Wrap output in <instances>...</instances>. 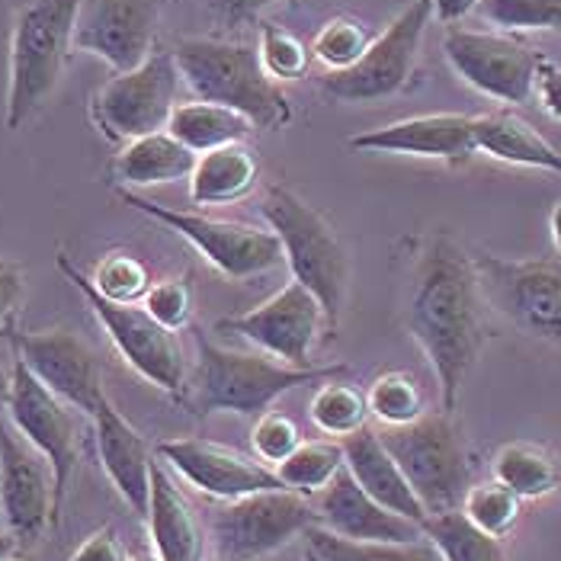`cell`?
Wrapping results in <instances>:
<instances>
[{"mask_svg":"<svg viewBox=\"0 0 561 561\" xmlns=\"http://www.w3.org/2000/svg\"><path fill=\"white\" fill-rule=\"evenodd\" d=\"M484 308L476 257L443 231L424 238L411 260L404 328L431 363L449 414H456L462 386L488 341Z\"/></svg>","mask_w":561,"mask_h":561,"instance_id":"6da1fadb","label":"cell"},{"mask_svg":"<svg viewBox=\"0 0 561 561\" xmlns=\"http://www.w3.org/2000/svg\"><path fill=\"white\" fill-rule=\"evenodd\" d=\"M341 376H346L344 363L299 369L266 353L228 350L209 341L206 331L196 328V366L190 369L180 404L196 417L238 414V417L257 421L286 391L311 386V382L341 379Z\"/></svg>","mask_w":561,"mask_h":561,"instance_id":"7a4b0ae2","label":"cell"},{"mask_svg":"<svg viewBox=\"0 0 561 561\" xmlns=\"http://www.w3.org/2000/svg\"><path fill=\"white\" fill-rule=\"evenodd\" d=\"M171 51L183 84L193 90L196 100L238 110L254 123V129L279 131L296 119L293 96L263 71L254 45L218 36H190L180 39Z\"/></svg>","mask_w":561,"mask_h":561,"instance_id":"3957f363","label":"cell"},{"mask_svg":"<svg viewBox=\"0 0 561 561\" xmlns=\"http://www.w3.org/2000/svg\"><path fill=\"white\" fill-rule=\"evenodd\" d=\"M84 0H16L7 68V129L20 131L58 90Z\"/></svg>","mask_w":561,"mask_h":561,"instance_id":"277c9868","label":"cell"},{"mask_svg":"<svg viewBox=\"0 0 561 561\" xmlns=\"http://www.w3.org/2000/svg\"><path fill=\"white\" fill-rule=\"evenodd\" d=\"M260 213L270 231L279 238L293 279L302 283L324 308L328 331L334 337L350 296V254L337 228L324 213H318L308 199L283 183H270L263 190Z\"/></svg>","mask_w":561,"mask_h":561,"instance_id":"5b68a950","label":"cell"},{"mask_svg":"<svg viewBox=\"0 0 561 561\" xmlns=\"http://www.w3.org/2000/svg\"><path fill=\"white\" fill-rule=\"evenodd\" d=\"M382 443L411 481L427 517L459 511L472 488V456L462 427L449 411H427L404 427H386Z\"/></svg>","mask_w":561,"mask_h":561,"instance_id":"8992f818","label":"cell"},{"mask_svg":"<svg viewBox=\"0 0 561 561\" xmlns=\"http://www.w3.org/2000/svg\"><path fill=\"white\" fill-rule=\"evenodd\" d=\"M58 270L61 276L84 296V302L90 305L93 318L100 321V328L106 331V337L113 341L116 353L126 359L135 376H141L148 386L168 391L171 398H183L186 379H190V366L186 356L176 344V334L168 331L164 324H158L145 308L138 305H119L103 299L93 286L84 270L68 257L65 251L58 254Z\"/></svg>","mask_w":561,"mask_h":561,"instance_id":"52a82bcc","label":"cell"},{"mask_svg":"<svg viewBox=\"0 0 561 561\" xmlns=\"http://www.w3.org/2000/svg\"><path fill=\"white\" fill-rule=\"evenodd\" d=\"M116 193L129 209L164 225L176 238H183L225 279H254L276 270L279 263H286L279 238L270 228L206 216V213H190V209H171L135 190H116Z\"/></svg>","mask_w":561,"mask_h":561,"instance_id":"ba28073f","label":"cell"},{"mask_svg":"<svg viewBox=\"0 0 561 561\" xmlns=\"http://www.w3.org/2000/svg\"><path fill=\"white\" fill-rule=\"evenodd\" d=\"M433 23L431 0H411L389 26L373 39L366 55L346 68L321 78V96L331 103H382L404 93L421 58V45Z\"/></svg>","mask_w":561,"mask_h":561,"instance_id":"9c48e42d","label":"cell"},{"mask_svg":"<svg viewBox=\"0 0 561 561\" xmlns=\"http://www.w3.org/2000/svg\"><path fill=\"white\" fill-rule=\"evenodd\" d=\"M484 305L523 337L561 350V260L472 254Z\"/></svg>","mask_w":561,"mask_h":561,"instance_id":"30bf717a","label":"cell"},{"mask_svg":"<svg viewBox=\"0 0 561 561\" xmlns=\"http://www.w3.org/2000/svg\"><path fill=\"white\" fill-rule=\"evenodd\" d=\"M318 523L311 497L289 488L225 501L209 519L216 561H263Z\"/></svg>","mask_w":561,"mask_h":561,"instance_id":"8fae6325","label":"cell"},{"mask_svg":"<svg viewBox=\"0 0 561 561\" xmlns=\"http://www.w3.org/2000/svg\"><path fill=\"white\" fill-rule=\"evenodd\" d=\"M180 68L173 51L154 48L138 68L113 75L90 96V119L103 138L129 145L135 138L168 129L180 93Z\"/></svg>","mask_w":561,"mask_h":561,"instance_id":"7c38bea8","label":"cell"},{"mask_svg":"<svg viewBox=\"0 0 561 561\" xmlns=\"http://www.w3.org/2000/svg\"><path fill=\"white\" fill-rule=\"evenodd\" d=\"M7 417H10V427L48 462L51 481H55V519H61L65 497L81 466V433H78L75 408L61 401L55 391L45 389L30 373V366L20 356H13Z\"/></svg>","mask_w":561,"mask_h":561,"instance_id":"4fadbf2b","label":"cell"},{"mask_svg":"<svg viewBox=\"0 0 561 561\" xmlns=\"http://www.w3.org/2000/svg\"><path fill=\"white\" fill-rule=\"evenodd\" d=\"M218 334H238L248 344H254L260 353L308 369L314 366L311 356L314 350L331 341L328 331V318L321 302L305 289L302 283H289L279 293H273L270 299H263L244 314H231L221 318L216 324Z\"/></svg>","mask_w":561,"mask_h":561,"instance_id":"5bb4252c","label":"cell"},{"mask_svg":"<svg viewBox=\"0 0 561 561\" xmlns=\"http://www.w3.org/2000/svg\"><path fill=\"white\" fill-rule=\"evenodd\" d=\"M449 68L488 100L519 106L533 96L542 55L507 33L449 26L443 36Z\"/></svg>","mask_w":561,"mask_h":561,"instance_id":"9a60e30c","label":"cell"},{"mask_svg":"<svg viewBox=\"0 0 561 561\" xmlns=\"http://www.w3.org/2000/svg\"><path fill=\"white\" fill-rule=\"evenodd\" d=\"M13 356H20L30 373L43 382L45 389L55 391L61 401H68L75 411L87 417L96 414L100 401L106 398L103 376L93 350L65 328L48 331H16L13 324L3 331Z\"/></svg>","mask_w":561,"mask_h":561,"instance_id":"2e32d148","label":"cell"},{"mask_svg":"<svg viewBox=\"0 0 561 561\" xmlns=\"http://www.w3.org/2000/svg\"><path fill=\"white\" fill-rule=\"evenodd\" d=\"M0 517L20 549L36 546L55 519V481L43 456L0 417Z\"/></svg>","mask_w":561,"mask_h":561,"instance_id":"e0dca14e","label":"cell"},{"mask_svg":"<svg viewBox=\"0 0 561 561\" xmlns=\"http://www.w3.org/2000/svg\"><path fill=\"white\" fill-rule=\"evenodd\" d=\"M168 0H84L75 51L106 61L116 75L151 58Z\"/></svg>","mask_w":561,"mask_h":561,"instance_id":"ac0fdd59","label":"cell"},{"mask_svg":"<svg viewBox=\"0 0 561 561\" xmlns=\"http://www.w3.org/2000/svg\"><path fill=\"white\" fill-rule=\"evenodd\" d=\"M158 456L183 478L193 491L213 497V501H238L257 491L286 488L279 476L263 466L260 459H251L231 446H221L213 439L196 436H176L158 443Z\"/></svg>","mask_w":561,"mask_h":561,"instance_id":"d6986e66","label":"cell"},{"mask_svg":"<svg viewBox=\"0 0 561 561\" xmlns=\"http://www.w3.org/2000/svg\"><path fill=\"white\" fill-rule=\"evenodd\" d=\"M346 145L363 154H401V158H431L449 168H462L478 154L476 116L466 113H427L408 116L379 129L350 135Z\"/></svg>","mask_w":561,"mask_h":561,"instance_id":"ffe728a7","label":"cell"},{"mask_svg":"<svg viewBox=\"0 0 561 561\" xmlns=\"http://www.w3.org/2000/svg\"><path fill=\"white\" fill-rule=\"evenodd\" d=\"M90 421H93V443L103 472L113 481L116 494L129 504L131 514L145 519L151 504V469H154L145 436L123 417V411L113 404L110 394L100 401Z\"/></svg>","mask_w":561,"mask_h":561,"instance_id":"44dd1931","label":"cell"},{"mask_svg":"<svg viewBox=\"0 0 561 561\" xmlns=\"http://www.w3.org/2000/svg\"><path fill=\"white\" fill-rule=\"evenodd\" d=\"M318 526L353 542H414L424 536L421 523L398 517L369 497L346 469L314 501Z\"/></svg>","mask_w":561,"mask_h":561,"instance_id":"7402d4cb","label":"cell"},{"mask_svg":"<svg viewBox=\"0 0 561 561\" xmlns=\"http://www.w3.org/2000/svg\"><path fill=\"white\" fill-rule=\"evenodd\" d=\"M341 446H344V469L356 478V484L369 497H376L382 507H389L391 514H398V517L414 519V523L427 519V511L417 501L411 481L404 478L401 466L394 462V456L386 449L382 433L373 431L366 424L363 431L344 436Z\"/></svg>","mask_w":561,"mask_h":561,"instance_id":"603a6c76","label":"cell"},{"mask_svg":"<svg viewBox=\"0 0 561 561\" xmlns=\"http://www.w3.org/2000/svg\"><path fill=\"white\" fill-rule=\"evenodd\" d=\"M148 536L161 561H203L209 546V529L186 494L176 488L158 462L151 469V504H148Z\"/></svg>","mask_w":561,"mask_h":561,"instance_id":"cb8c5ba5","label":"cell"},{"mask_svg":"<svg viewBox=\"0 0 561 561\" xmlns=\"http://www.w3.org/2000/svg\"><path fill=\"white\" fill-rule=\"evenodd\" d=\"M476 148L478 154H488L501 164L533 168V171L559 173L561 176L559 148L514 110H497V113L476 116Z\"/></svg>","mask_w":561,"mask_h":561,"instance_id":"d4e9b609","label":"cell"},{"mask_svg":"<svg viewBox=\"0 0 561 561\" xmlns=\"http://www.w3.org/2000/svg\"><path fill=\"white\" fill-rule=\"evenodd\" d=\"M196 158L199 154H193L168 129L154 131L123 145V151L113 158V180L119 183V190H148L161 183L190 180Z\"/></svg>","mask_w":561,"mask_h":561,"instance_id":"484cf974","label":"cell"},{"mask_svg":"<svg viewBox=\"0 0 561 561\" xmlns=\"http://www.w3.org/2000/svg\"><path fill=\"white\" fill-rule=\"evenodd\" d=\"M257 158L244 141L225 145L196 158V168L190 173V199L193 206L241 203L244 196L257 190Z\"/></svg>","mask_w":561,"mask_h":561,"instance_id":"4316f807","label":"cell"},{"mask_svg":"<svg viewBox=\"0 0 561 561\" xmlns=\"http://www.w3.org/2000/svg\"><path fill=\"white\" fill-rule=\"evenodd\" d=\"M168 131L176 141H183L193 154H206V151H216L225 145L248 141V135L254 131V123L221 103L190 100V103H176Z\"/></svg>","mask_w":561,"mask_h":561,"instance_id":"83f0119b","label":"cell"},{"mask_svg":"<svg viewBox=\"0 0 561 561\" xmlns=\"http://www.w3.org/2000/svg\"><path fill=\"white\" fill-rule=\"evenodd\" d=\"M494 481L523 501H539L561 488L559 459L536 443H507L494 456Z\"/></svg>","mask_w":561,"mask_h":561,"instance_id":"f1b7e54d","label":"cell"},{"mask_svg":"<svg viewBox=\"0 0 561 561\" xmlns=\"http://www.w3.org/2000/svg\"><path fill=\"white\" fill-rule=\"evenodd\" d=\"M305 549L308 561H443L427 536L414 542H353L318 523L305 533Z\"/></svg>","mask_w":561,"mask_h":561,"instance_id":"f546056e","label":"cell"},{"mask_svg":"<svg viewBox=\"0 0 561 561\" xmlns=\"http://www.w3.org/2000/svg\"><path fill=\"white\" fill-rule=\"evenodd\" d=\"M424 536L433 542L443 561H511L501 539L478 529L462 511H446L421 523Z\"/></svg>","mask_w":561,"mask_h":561,"instance_id":"4dcf8cb0","label":"cell"},{"mask_svg":"<svg viewBox=\"0 0 561 561\" xmlns=\"http://www.w3.org/2000/svg\"><path fill=\"white\" fill-rule=\"evenodd\" d=\"M308 417L324 436H350V433L363 431L369 424V401L366 391L356 389L353 382L344 379H328L321 382V389L311 394L308 404Z\"/></svg>","mask_w":561,"mask_h":561,"instance_id":"1f68e13d","label":"cell"},{"mask_svg":"<svg viewBox=\"0 0 561 561\" xmlns=\"http://www.w3.org/2000/svg\"><path fill=\"white\" fill-rule=\"evenodd\" d=\"M366 401H369V414L386 427H404L427 414V394L421 382L404 369H389L376 376L366 389Z\"/></svg>","mask_w":561,"mask_h":561,"instance_id":"d6a6232c","label":"cell"},{"mask_svg":"<svg viewBox=\"0 0 561 561\" xmlns=\"http://www.w3.org/2000/svg\"><path fill=\"white\" fill-rule=\"evenodd\" d=\"M344 469V446L341 443H328V439H311L302 443L279 469V481L305 497H318L334 478Z\"/></svg>","mask_w":561,"mask_h":561,"instance_id":"836d02e7","label":"cell"},{"mask_svg":"<svg viewBox=\"0 0 561 561\" xmlns=\"http://www.w3.org/2000/svg\"><path fill=\"white\" fill-rule=\"evenodd\" d=\"M373 39H376L373 30L359 16H353V13H334L314 33L311 55L328 71H346V68H353L366 55V48L373 45Z\"/></svg>","mask_w":561,"mask_h":561,"instance_id":"e575fe53","label":"cell"},{"mask_svg":"<svg viewBox=\"0 0 561 561\" xmlns=\"http://www.w3.org/2000/svg\"><path fill=\"white\" fill-rule=\"evenodd\" d=\"M87 276H90V286L103 299L119 305H138L148 296V289L154 286L151 266L141 257H135L131 251H113V254H106V257L93 266V273H87Z\"/></svg>","mask_w":561,"mask_h":561,"instance_id":"d590c367","label":"cell"},{"mask_svg":"<svg viewBox=\"0 0 561 561\" xmlns=\"http://www.w3.org/2000/svg\"><path fill=\"white\" fill-rule=\"evenodd\" d=\"M260 65L263 71L276 81V84H289V81H302L311 71V45H305L293 30L273 23V20H260Z\"/></svg>","mask_w":561,"mask_h":561,"instance_id":"8d00e7d4","label":"cell"},{"mask_svg":"<svg viewBox=\"0 0 561 561\" xmlns=\"http://www.w3.org/2000/svg\"><path fill=\"white\" fill-rule=\"evenodd\" d=\"M466 517L476 523L478 529L504 539L514 526H517L519 511H523V497H517L511 488H504L501 481H484V484H472L462 497L459 507Z\"/></svg>","mask_w":561,"mask_h":561,"instance_id":"74e56055","label":"cell"},{"mask_svg":"<svg viewBox=\"0 0 561 561\" xmlns=\"http://www.w3.org/2000/svg\"><path fill=\"white\" fill-rule=\"evenodd\" d=\"M478 13L501 33H561V0H481Z\"/></svg>","mask_w":561,"mask_h":561,"instance_id":"f35d334b","label":"cell"},{"mask_svg":"<svg viewBox=\"0 0 561 561\" xmlns=\"http://www.w3.org/2000/svg\"><path fill=\"white\" fill-rule=\"evenodd\" d=\"M141 308L164 324L168 331H183L193 321V308H196V293H193V276H171L161 279L148 289V296L141 299Z\"/></svg>","mask_w":561,"mask_h":561,"instance_id":"ab89813d","label":"cell"},{"mask_svg":"<svg viewBox=\"0 0 561 561\" xmlns=\"http://www.w3.org/2000/svg\"><path fill=\"white\" fill-rule=\"evenodd\" d=\"M302 431L299 424L289 417V414H276V411H266L260 414L254 431H251V449H254V459H260L263 466H270L273 472L302 446Z\"/></svg>","mask_w":561,"mask_h":561,"instance_id":"60d3db41","label":"cell"},{"mask_svg":"<svg viewBox=\"0 0 561 561\" xmlns=\"http://www.w3.org/2000/svg\"><path fill=\"white\" fill-rule=\"evenodd\" d=\"M26 296V270L16 260L0 257V331L13 324V314Z\"/></svg>","mask_w":561,"mask_h":561,"instance_id":"b9f144b4","label":"cell"},{"mask_svg":"<svg viewBox=\"0 0 561 561\" xmlns=\"http://www.w3.org/2000/svg\"><path fill=\"white\" fill-rule=\"evenodd\" d=\"M131 556L126 552L119 533L113 526H100L96 533H90L84 542L71 552L68 561H129Z\"/></svg>","mask_w":561,"mask_h":561,"instance_id":"7bdbcfd3","label":"cell"},{"mask_svg":"<svg viewBox=\"0 0 561 561\" xmlns=\"http://www.w3.org/2000/svg\"><path fill=\"white\" fill-rule=\"evenodd\" d=\"M533 96L539 100V106L561 123V65L542 58L539 65V75H536V90Z\"/></svg>","mask_w":561,"mask_h":561,"instance_id":"ee69618b","label":"cell"},{"mask_svg":"<svg viewBox=\"0 0 561 561\" xmlns=\"http://www.w3.org/2000/svg\"><path fill=\"white\" fill-rule=\"evenodd\" d=\"M279 0H213V10L225 26H244Z\"/></svg>","mask_w":561,"mask_h":561,"instance_id":"f6af8a7d","label":"cell"},{"mask_svg":"<svg viewBox=\"0 0 561 561\" xmlns=\"http://www.w3.org/2000/svg\"><path fill=\"white\" fill-rule=\"evenodd\" d=\"M433 7V20L446 23V26H456L462 23L469 13H476L481 7V0H431Z\"/></svg>","mask_w":561,"mask_h":561,"instance_id":"bcb514c9","label":"cell"},{"mask_svg":"<svg viewBox=\"0 0 561 561\" xmlns=\"http://www.w3.org/2000/svg\"><path fill=\"white\" fill-rule=\"evenodd\" d=\"M549 231H552V244H556V251L561 254V203L552 209V216H549Z\"/></svg>","mask_w":561,"mask_h":561,"instance_id":"7dc6e473","label":"cell"},{"mask_svg":"<svg viewBox=\"0 0 561 561\" xmlns=\"http://www.w3.org/2000/svg\"><path fill=\"white\" fill-rule=\"evenodd\" d=\"M16 549H20V542H16L10 533H0V561L13 559V556H16Z\"/></svg>","mask_w":561,"mask_h":561,"instance_id":"c3c4849f","label":"cell"},{"mask_svg":"<svg viewBox=\"0 0 561 561\" xmlns=\"http://www.w3.org/2000/svg\"><path fill=\"white\" fill-rule=\"evenodd\" d=\"M7 398H10V373L0 369V408H7Z\"/></svg>","mask_w":561,"mask_h":561,"instance_id":"681fc988","label":"cell"},{"mask_svg":"<svg viewBox=\"0 0 561 561\" xmlns=\"http://www.w3.org/2000/svg\"><path fill=\"white\" fill-rule=\"evenodd\" d=\"M129 561H161V559H158V556H154V549H151V552H135Z\"/></svg>","mask_w":561,"mask_h":561,"instance_id":"f907efd6","label":"cell"},{"mask_svg":"<svg viewBox=\"0 0 561 561\" xmlns=\"http://www.w3.org/2000/svg\"><path fill=\"white\" fill-rule=\"evenodd\" d=\"M3 561H30V559H3Z\"/></svg>","mask_w":561,"mask_h":561,"instance_id":"816d5d0a","label":"cell"}]
</instances>
